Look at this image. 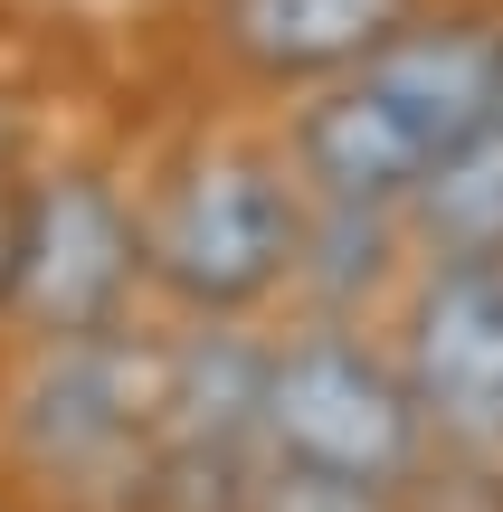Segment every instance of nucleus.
<instances>
[{
  "label": "nucleus",
  "mask_w": 503,
  "mask_h": 512,
  "mask_svg": "<svg viewBox=\"0 0 503 512\" xmlns=\"http://www.w3.org/2000/svg\"><path fill=\"white\" fill-rule=\"evenodd\" d=\"M304 256V181L266 152H200L143 209V275L190 313H238Z\"/></svg>",
  "instance_id": "1"
},
{
  "label": "nucleus",
  "mask_w": 503,
  "mask_h": 512,
  "mask_svg": "<svg viewBox=\"0 0 503 512\" xmlns=\"http://www.w3.org/2000/svg\"><path fill=\"white\" fill-rule=\"evenodd\" d=\"M428 446H437V427L418 408L409 361L371 351L361 332L323 323V332H304V342H285L266 361V456L409 484Z\"/></svg>",
  "instance_id": "2"
},
{
  "label": "nucleus",
  "mask_w": 503,
  "mask_h": 512,
  "mask_svg": "<svg viewBox=\"0 0 503 512\" xmlns=\"http://www.w3.org/2000/svg\"><path fill=\"white\" fill-rule=\"evenodd\" d=\"M162 370L171 351L133 332H67L29 370L10 408V446L57 484H105V475H152V418H162Z\"/></svg>",
  "instance_id": "3"
},
{
  "label": "nucleus",
  "mask_w": 503,
  "mask_h": 512,
  "mask_svg": "<svg viewBox=\"0 0 503 512\" xmlns=\"http://www.w3.org/2000/svg\"><path fill=\"white\" fill-rule=\"evenodd\" d=\"M399 361L437 446L503 456V256H437L428 285L409 294Z\"/></svg>",
  "instance_id": "4"
},
{
  "label": "nucleus",
  "mask_w": 503,
  "mask_h": 512,
  "mask_svg": "<svg viewBox=\"0 0 503 512\" xmlns=\"http://www.w3.org/2000/svg\"><path fill=\"white\" fill-rule=\"evenodd\" d=\"M133 275H143V228L124 219V200H114L105 181L67 171V181H38L29 190L10 304L29 313L48 342H67V332H105L114 313H124Z\"/></svg>",
  "instance_id": "5"
},
{
  "label": "nucleus",
  "mask_w": 503,
  "mask_h": 512,
  "mask_svg": "<svg viewBox=\"0 0 503 512\" xmlns=\"http://www.w3.org/2000/svg\"><path fill=\"white\" fill-rule=\"evenodd\" d=\"M352 86L371 95V105L409 133V152L437 171L466 133H485L503 114V19H475V10L409 19L380 57L352 67Z\"/></svg>",
  "instance_id": "6"
},
{
  "label": "nucleus",
  "mask_w": 503,
  "mask_h": 512,
  "mask_svg": "<svg viewBox=\"0 0 503 512\" xmlns=\"http://www.w3.org/2000/svg\"><path fill=\"white\" fill-rule=\"evenodd\" d=\"M418 19V0H219V38L257 76H352Z\"/></svg>",
  "instance_id": "7"
},
{
  "label": "nucleus",
  "mask_w": 503,
  "mask_h": 512,
  "mask_svg": "<svg viewBox=\"0 0 503 512\" xmlns=\"http://www.w3.org/2000/svg\"><path fill=\"white\" fill-rule=\"evenodd\" d=\"M390 247H399V209H361V200H314L304 209V294H314L323 313H352L380 294V275H390Z\"/></svg>",
  "instance_id": "8"
},
{
  "label": "nucleus",
  "mask_w": 503,
  "mask_h": 512,
  "mask_svg": "<svg viewBox=\"0 0 503 512\" xmlns=\"http://www.w3.org/2000/svg\"><path fill=\"white\" fill-rule=\"evenodd\" d=\"M257 512H409V494L380 475H333V465H266Z\"/></svg>",
  "instance_id": "9"
},
{
  "label": "nucleus",
  "mask_w": 503,
  "mask_h": 512,
  "mask_svg": "<svg viewBox=\"0 0 503 512\" xmlns=\"http://www.w3.org/2000/svg\"><path fill=\"white\" fill-rule=\"evenodd\" d=\"M409 512H503V456H475V446H437V465L418 456V475L399 484Z\"/></svg>",
  "instance_id": "10"
},
{
  "label": "nucleus",
  "mask_w": 503,
  "mask_h": 512,
  "mask_svg": "<svg viewBox=\"0 0 503 512\" xmlns=\"http://www.w3.org/2000/svg\"><path fill=\"white\" fill-rule=\"evenodd\" d=\"M19 219H29V200L0 181V304H10V275H19Z\"/></svg>",
  "instance_id": "11"
},
{
  "label": "nucleus",
  "mask_w": 503,
  "mask_h": 512,
  "mask_svg": "<svg viewBox=\"0 0 503 512\" xmlns=\"http://www.w3.org/2000/svg\"><path fill=\"white\" fill-rule=\"evenodd\" d=\"M10 152H19V124H10V114H0V171H10Z\"/></svg>",
  "instance_id": "12"
}]
</instances>
